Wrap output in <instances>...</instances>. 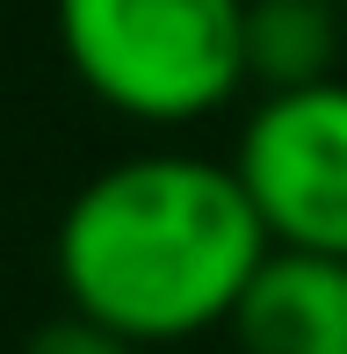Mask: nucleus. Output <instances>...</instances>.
I'll list each match as a JSON object with an SVG mask.
<instances>
[{
  "mask_svg": "<svg viewBox=\"0 0 347 354\" xmlns=\"http://www.w3.org/2000/svg\"><path fill=\"white\" fill-rule=\"evenodd\" d=\"M58 51L102 109L188 131L246 87V0H58Z\"/></svg>",
  "mask_w": 347,
  "mask_h": 354,
  "instance_id": "obj_2",
  "label": "nucleus"
},
{
  "mask_svg": "<svg viewBox=\"0 0 347 354\" xmlns=\"http://www.w3.org/2000/svg\"><path fill=\"white\" fill-rule=\"evenodd\" d=\"M232 174L275 246L347 261V80L261 94L232 145Z\"/></svg>",
  "mask_w": 347,
  "mask_h": 354,
  "instance_id": "obj_3",
  "label": "nucleus"
},
{
  "mask_svg": "<svg viewBox=\"0 0 347 354\" xmlns=\"http://www.w3.org/2000/svg\"><path fill=\"white\" fill-rule=\"evenodd\" d=\"M225 333L239 354H347V261L275 246Z\"/></svg>",
  "mask_w": 347,
  "mask_h": 354,
  "instance_id": "obj_4",
  "label": "nucleus"
},
{
  "mask_svg": "<svg viewBox=\"0 0 347 354\" xmlns=\"http://www.w3.org/2000/svg\"><path fill=\"white\" fill-rule=\"evenodd\" d=\"M22 354H145V347L123 340V333H109V326H94V318H80V311H66V318H51V326L29 333Z\"/></svg>",
  "mask_w": 347,
  "mask_h": 354,
  "instance_id": "obj_6",
  "label": "nucleus"
},
{
  "mask_svg": "<svg viewBox=\"0 0 347 354\" xmlns=\"http://www.w3.org/2000/svg\"><path fill=\"white\" fill-rule=\"evenodd\" d=\"M340 8H347V0H340Z\"/></svg>",
  "mask_w": 347,
  "mask_h": 354,
  "instance_id": "obj_7",
  "label": "nucleus"
},
{
  "mask_svg": "<svg viewBox=\"0 0 347 354\" xmlns=\"http://www.w3.org/2000/svg\"><path fill=\"white\" fill-rule=\"evenodd\" d=\"M340 0H246V87L290 94L340 80Z\"/></svg>",
  "mask_w": 347,
  "mask_h": 354,
  "instance_id": "obj_5",
  "label": "nucleus"
},
{
  "mask_svg": "<svg viewBox=\"0 0 347 354\" xmlns=\"http://www.w3.org/2000/svg\"><path fill=\"white\" fill-rule=\"evenodd\" d=\"M275 253L232 159L131 152L66 203L51 268L66 311L138 347H181L232 326L246 282Z\"/></svg>",
  "mask_w": 347,
  "mask_h": 354,
  "instance_id": "obj_1",
  "label": "nucleus"
}]
</instances>
